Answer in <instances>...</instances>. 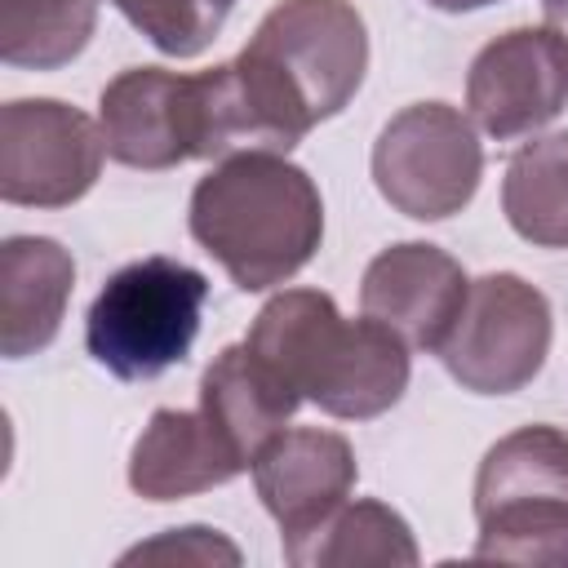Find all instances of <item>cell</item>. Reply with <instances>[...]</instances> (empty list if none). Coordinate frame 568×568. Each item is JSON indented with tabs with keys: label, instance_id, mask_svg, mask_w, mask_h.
Instances as JSON below:
<instances>
[{
	"label": "cell",
	"instance_id": "obj_1",
	"mask_svg": "<svg viewBox=\"0 0 568 568\" xmlns=\"http://www.w3.org/2000/svg\"><path fill=\"white\" fill-rule=\"evenodd\" d=\"M368 71V31L351 0H280L226 62L240 151L288 155L337 115Z\"/></svg>",
	"mask_w": 568,
	"mask_h": 568
},
{
	"label": "cell",
	"instance_id": "obj_2",
	"mask_svg": "<svg viewBox=\"0 0 568 568\" xmlns=\"http://www.w3.org/2000/svg\"><path fill=\"white\" fill-rule=\"evenodd\" d=\"M195 244L244 288L293 280L324 240V200L306 169L280 151H240L213 164L191 191Z\"/></svg>",
	"mask_w": 568,
	"mask_h": 568
},
{
	"label": "cell",
	"instance_id": "obj_3",
	"mask_svg": "<svg viewBox=\"0 0 568 568\" xmlns=\"http://www.w3.org/2000/svg\"><path fill=\"white\" fill-rule=\"evenodd\" d=\"M244 342L328 417L368 422L408 390V342L368 315L346 320L320 288L275 293Z\"/></svg>",
	"mask_w": 568,
	"mask_h": 568
},
{
	"label": "cell",
	"instance_id": "obj_4",
	"mask_svg": "<svg viewBox=\"0 0 568 568\" xmlns=\"http://www.w3.org/2000/svg\"><path fill=\"white\" fill-rule=\"evenodd\" d=\"M209 280L178 257H142L120 266L84 315L89 355L120 382H146L182 364L195 346Z\"/></svg>",
	"mask_w": 568,
	"mask_h": 568
},
{
	"label": "cell",
	"instance_id": "obj_5",
	"mask_svg": "<svg viewBox=\"0 0 568 568\" xmlns=\"http://www.w3.org/2000/svg\"><path fill=\"white\" fill-rule=\"evenodd\" d=\"M484 178L475 124L448 102H413L390 115L373 142V182L382 200L413 222L462 213Z\"/></svg>",
	"mask_w": 568,
	"mask_h": 568
},
{
	"label": "cell",
	"instance_id": "obj_6",
	"mask_svg": "<svg viewBox=\"0 0 568 568\" xmlns=\"http://www.w3.org/2000/svg\"><path fill=\"white\" fill-rule=\"evenodd\" d=\"M435 355L448 368V377L475 395L524 390L550 355L546 293L510 271L470 280L462 315Z\"/></svg>",
	"mask_w": 568,
	"mask_h": 568
},
{
	"label": "cell",
	"instance_id": "obj_7",
	"mask_svg": "<svg viewBox=\"0 0 568 568\" xmlns=\"http://www.w3.org/2000/svg\"><path fill=\"white\" fill-rule=\"evenodd\" d=\"M102 124L58 98H18L0 111V195L27 209H67L102 173Z\"/></svg>",
	"mask_w": 568,
	"mask_h": 568
},
{
	"label": "cell",
	"instance_id": "obj_8",
	"mask_svg": "<svg viewBox=\"0 0 568 568\" xmlns=\"http://www.w3.org/2000/svg\"><path fill=\"white\" fill-rule=\"evenodd\" d=\"M106 155L129 169H178L209 160L200 71L178 75L164 67H129L98 98Z\"/></svg>",
	"mask_w": 568,
	"mask_h": 568
},
{
	"label": "cell",
	"instance_id": "obj_9",
	"mask_svg": "<svg viewBox=\"0 0 568 568\" xmlns=\"http://www.w3.org/2000/svg\"><path fill=\"white\" fill-rule=\"evenodd\" d=\"M568 106V40L546 27H515L488 40L466 75V111L488 138L537 133Z\"/></svg>",
	"mask_w": 568,
	"mask_h": 568
},
{
	"label": "cell",
	"instance_id": "obj_10",
	"mask_svg": "<svg viewBox=\"0 0 568 568\" xmlns=\"http://www.w3.org/2000/svg\"><path fill=\"white\" fill-rule=\"evenodd\" d=\"M466 293L470 280L457 257H448L439 244L404 240L368 262L359 284V311L395 328L408 351H439V342L462 315Z\"/></svg>",
	"mask_w": 568,
	"mask_h": 568
},
{
	"label": "cell",
	"instance_id": "obj_11",
	"mask_svg": "<svg viewBox=\"0 0 568 568\" xmlns=\"http://www.w3.org/2000/svg\"><path fill=\"white\" fill-rule=\"evenodd\" d=\"M355 448L337 430L297 426L280 430L253 462V484L271 519L280 524V537H306L320 528L355 488Z\"/></svg>",
	"mask_w": 568,
	"mask_h": 568
},
{
	"label": "cell",
	"instance_id": "obj_12",
	"mask_svg": "<svg viewBox=\"0 0 568 568\" xmlns=\"http://www.w3.org/2000/svg\"><path fill=\"white\" fill-rule=\"evenodd\" d=\"M240 470L248 466L200 408H155L129 457V484L146 501H182L231 484Z\"/></svg>",
	"mask_w": 568,
	"mask_h": 568
},
{
	"label": "cell",
	"instance_id": "obj_13",
	"mask_svg": "<svg viewBox=\"0 0 568 568\" xmlns=\"http://www.w3.org/2000/svg\"><path fill=\"white\" fill-rule=\"evenodd\" d=\"M71 284H75V262L58 240L9 235L0 244V351L4 359H27L58 337Z\"/></svg>",
	"mask_w": 568,
	"mask_h": 568
},
{
	"label": "cell",
	"instance_id": "obj_14",
	"mask_svg": "<svg viewBox=\"0 0 568 568\" xmlns=\"http://www.w3.org/2000/svg\"><path fill=\"white\" fill-rule=\"evenodd\" d=\"M302 395L248 346H226L200 377V413L222 430V439L253 470L257 453L284 430Z\"/></svg>",
	"mask_w": 568,
	"mask_h": 568
},
{
	"label": "cell",
	"instance_id": "obj_15",
	"mask_svg": "<svg viewBox=\"0 0 568 568\" xmlns=\"http://www.w3.org/2000/svg\"><path fill=\"white\" fill-rule=\"evenodd\" d=\"M284 559L293 568H359V564H417V541L404 524L382 501H342L320 528L306 537L284 541Z\"/></svg>",
	"mask_w": 568,
	"mask_h": 568
},
{
	"label": "cell",
	"instance_id": "obj_16",
	"mask_svg": "<svg viewBox=\"0 0 568 568\" xmlns=\"http://www.w3.org/2000/svg\"><path fill=\"white\" fill-rule=\"evenodd\" d=\"M510 231L537 248H568V129L524 142L501 178Z\"/></svg>",
	"mask_w": 568,
	"mask_h": 568
},
{
	"label": "cell",
	"instance_id": "obj_17",
	"mask_svg": "<svg viewBox=\"0 0 568 568\" xmlns=\"http://www.w3.org/2000/svg\"><path fill=\"white\" fill-rule=\"evenodd\" d=\"M537 497L568 501V430L559 426H519L484 453L475 475V519Z\"/></svg>",
	"mask_w": 568,
	"mask_h": 568
},
{
	"label": "cell",
	"instance_id": "obj_18",
	"mask_svg": "<svg viewBox=\"0 0 568 568\" xmlns=\"http://www.w3.org/2000/svg\"><path fill=\"white\" fill-rule=\"evenodd\" d=\"M98 0H0V58L27 71H58L84 53Z\"/></svg>",
	"mask_w": 568,
	"mask_h": 568
},
{
	"label": "cell",
	"instance_id": "obj_19",
	"mask_svg": "<svg viewBox=\"0 0 568 568\" xmlns=\"http://www.w3.org/2000/svg\"><path fill=\"white\" fill-rule=\"evenodd\" d=\"M475 559L497 564H568V501L537 497V501H510L488 515H479Z\"/></svg>",
	"mask_w": 568,
	"mask_h": 568
},
{
	"label": "cell",
	"instance_id": "obj_20",
	"mask_svg": "<svg viewBox=\"0 0 568 568\" xmlns=\"http://www.w3.org/2000/svg\"><path fill=\"white\" fill-rule=\"evenodd\" d=\"M160 53L169 58H195L204 53L235 0H111Z\"/></svg>",
	"mask_w": 568,
	"mask_h": 568
},
{
	"label": "cell",
	"instance_id": "obj_21",
	"mask_svg": "<svg viewBox=\"0 0 568 568\" xmlns=\"http://www.w3.org/2000/svg\"><path fill=\"white\" fill-rule=\"evenodd\" d=\"M120 564H240V550L222 532L191 524V528H169L164 537L124 550Z\"/></svg>",
	"mask_w": 568,
	"mask_h": 568
},
{
	"label": "cell",
	"instance_id": "obj_22",
	"mask_svg": "<svg viewBox=\"0 0 568 568\" xmlns=\"http://www.w3.org/2000/svg\"><path fill=\"white\" fill-rule=\"evenodd\" d=\"M430 9H444V13H470V9H484V4H497V0H426Z\"/></svg>",
	"mask_w": 568,
	"mask_h": 568
},
{
	"label": "cell",
	"instance_id": "obj_23",
	"mask_svg": "<svg viewBox=\"0 0 568 568\" xmlns=\"http://www.w3.org/2000/svg\"><path fill=\"white\" fill-rule=\"evenodd\" d=\"M541 9H546V22H555L559 13H568V0H541Z\"/></svg>",
	"mask_w": 568,
	"mask_h": 568
},
{
	"label": "cell",
	"instance_id": "obj_24",
	"mask_svg": "<svg viewBox=\"0 0 568 568\" xmlns=\"http://www.w3.org/2000/svg\"><path fill=\"white\" fill-rule=\"evenodd\" d=\"M550 27H555V31H559V36H564V40H568V13H559V18H555V22H550Z\"/></svg>",
	"mask_w": 568,
	"mask_h": 568
}]
</instances>
